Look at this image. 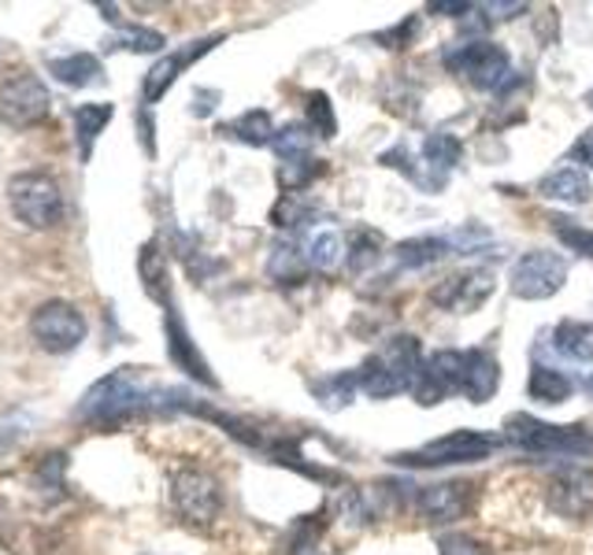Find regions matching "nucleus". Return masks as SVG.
<instances>
[{
	"label": "nucleus",
	"mask_w": 593,
	"mask_h": 555,
	"mask_svg": "<svg viewBox=\"0 0 593 555\" xmlns=\"http://www.w3.org/2000/svg\"><path fill=\"white\" fill-rule=\"evenodd\" d=\"M138 274H141V285H145L149 300H157V304H160L163 311L174 307V304H171V271H168V255H163L160 241L141 244Z\"/></svg>",
	"instance_id": "obj_19"
},
{
	"label": "nucleus",
	"mask_w": 593,
	"mask_h": 555,
	"mask_svg": "<svg viewBox=\"0 0 593 555\" xmlns=\"http://www.w3.org/2000/svg\"><path fill=\"white\" fill-rule=\"evenodd\" d=\"M415 27H420V16H412V19H404L398 30H390V33H382L386 41H393L390 49H409V41H412V33Z\"/></svg>",
	"instance_id": "obj_42"
},
{
	"label": "nucleus",
	"mask_w": 593,
	"mask_h": 555,
	"mask_svg": "<svg viewBox=\"0 0 593 555\" xmlns=\"http://www.w3.org/2000/svg\"><path fill=\"white\" fill-rule=\"evenodd\" d=\"M501 437L482 430H453L445 437H434L420 444V448L398 452L393 455V466H468V463H482L497 452Z\"/></svg>",
	"instance_id": "obj_4"
},
{
	"label": "nucleus",
	"mask_w": 593,
	"mask_h": 555,
	"mask_svg": "<svg viewBox=\"0 0 593 555\" xmlns=\"http://www.w3.org/2000/svg\"><path fill=\"white\" fill-rule=\"evenodd\" d=\"M445 67L453 74H464L479 93H497L512 82V56L493 41H464L445 52Z\"/></svg>",
	"instance_id": "obj_7"
},
{
	"label": "nucleus",
	"mask_w": 593,
	"mask_h": 555,
	"mask_svg": "<svg viewBox=\"0 0 593 555\" xmlns=\"http://www.w3.org/2000/svg\"><path fill=\"white\" fill-rule=\"evenodd\" d=\"M8 204L30 230H52L63 219V189L46 171H23L8 182Z\"/></svg>",
	"instance_id": "obj_5"
},
{
	"label": "nucleus",
	"mask_w": 593,
	"mask_h": 555,
	"mask_svg": "<svg viewBox=\"0 0 593 555\" xmlns=\"http://www.w3.org/2000/svg\"><path fill=\"white\" fill-rule=\"evenodd\" d=\"M227 138H234L241 144H252V149H260V144H271L274 141V122L263 108H252L245 115H238L234 122H227L223 127Z\"/></svg>",
	"instance_id": "obj_27"
},
{
	"label": "nucleus",
	"mask_w": 593,
	"mask_h": 555,
	"mask_svg": "<svg viewBox=\"0 0 593 555\" xmlns=\"http://www.w3.org/2000/svg\"><path fill=\"white\" fill-rule=\"evenodd\" d=\"M567 282V260L560 252L531 249L512 263L509 289L515 300H549Z\"/></svg>",
	"instance_id": "obj_8"
},
{
	"label": "nucleus",
	"mask_w": 593,
	"mask_h": 555,
	"mask_svg": "<svg viewBox=\"0 0 593 555\" xmlns=\"http://www.w3.org/2000/svg\"><path fill=\"white\" fill-rule=\"evenodd\" d=\"M149 555H152V552H149Z\"/></svg>",
	"instance_id": "obj_46"
},
{
	"label": "nucleus",
	"mask_w": 593,
	"mask_h": 555,
	"mask_svg": "<svg viewBox=\"0 0 593 555\" xmlns=\"http://www.w3.org/2000/svg\"><path fill=\"white\" fill-rule=\"evenodd\" d=\"M464 366H468V352H460V349H438L426 355L420 382L412 389L415 404L438 407L449 393H460V389H464Z\"/></svg>",
	"instance_id": "obj_13"
},
{
	"label": "nucleus",
	"mask_w": 593,
	"mask_h": 555,
	"mask_svg": "<svg viewBox=\"0 0 593 555\" xmlns=\"http://www.w3.org/2000/svg\"><path fill=\"white\" fill-rule=\"evenodd\" d=\"M30 333H34L38 349H46L52 355H68L86 341V315L68 300H49L30 315Z\"/></svg>",
	"instance_id": "obj_9"
},
{
	"label": "nucleus",
	"mask_w": 593,
	"mask_h": 555,
	"mask_svg": "<svg viewBox=\"0 0 593 555\" xmlns=\"http://www.w3.org/2000/svg\"><path fill=\"white\" fill-rule=\"evenodd\" d=\"M360 393V382H356V371H338V374H326L320 382H312V396L320 400L326 411H342L349 407V400Z\"/></svg>",
	"instance_id": "obj_28"
},
{
	"label": "nucleus",
	"mask_w": 593,
	"mask_h": 555,
	"mask_svg": "<svg viewBox=\"0 0 593 555\" xmlns=\"http://www.w3.org/2000/svg\"><path fill=\"white\" fill-rule=\"evenodd\" d=\"M537 196L553 200V204L579 208L593 196V182L586 171H579L575 163H567V167H556L553 174H545L542 182H537Z\"/></svg>",
	"instance_id": "obj_18"
},
{
	"label": "nucleus",
	"mask_w": 593,
	"mask_h": 555,
	"mask_svg": "<svg viewBox=\"0 0 593 555\" xmlns=\"http://www.w3.org/2000/svg\"><path fill=\"white\" fill-rule=\"evenodd\" d=\"M49 108H52L49 85L41 82L38 74L23 71L0 85V119H4L8 127H16V130L38 127V122L49 115Z\"/></svg>",
	"instance_id": "obj_11"
},
{
	"label": "nucleus",
	"mask_w": 593,
	"mask_h": 555,
	"mask_svg": "<svg viewBox=\"0 0 593 555\" xmlns=\"http://www.w3.org/2000/svg\"><path fill=\"white\" fill-rule=\"evenodd\" d=\"M312 138H315V133L309 130V122H285L282 130H274L271 149L282 155V163L285 160H309Z\"/></svg>",
	"instance_id": "obj_32"
},
{
	"label": "nucleus",
	"mask_w": 593,
	"mask_h": 555,
	"mask_svg": "<svg viewBox=\"0 0 593 555\" xmlns=\"http://www.w3.org/2000/svg\"><path fill=\"white\" fill-rule=\"evenodd\" d=\"M304 255H309V263L315 266V271H323V274L338 271V266L345 263V241H342V233H338V230L312 233V241H309V249H304Z\"/></svg>",
	"instance_id": "obj_30"
},
{
	"label": "nucleus",
	"mask_w": 593,
	"mask_h": 555,
	"mask_svg": "<svg viewBox=\"0 0 593 555\" xmlns=\"http://www.w3.org/2000/svg\"><path fill=\"white\" fill-rule=\"evenodd\" d=\"M115 108L108 104V100H97V104H82L74 111V144H79V160L90 163L93 160V149L97 141H101L104 127L112 122Z\"/></svg>",
	"instance_id": "obj_20"
},
{
	"label": "nucleus",
	"mask_w": 593,
	"mask_h": 555,
	"mask_svg": "<svg viewBox=\"0 0 593 555\" xmlns=\"http://www.w3.org/2000/svg\"><path fill=\"white\" fill-rule=\"evenodd\" d=\"M304 122H309V130L315 133V138L334 141L338 138V115H334L331 97L320 93V89L304 97Z\"/></svg>",
	"instance_id": "obj_33"
},
{
	"label": "nucleus",
	"mask_w": 593,
	"mask_h": 555,
	"mask_svg": "<svg viewBox=\"0 0 593 555\" xmlns=\"http://www.w3.org/2000/svg\"><path fill=\"white\" fill-rule=\"evenodd\" d=\"M334 511L349 522V526H368V522L375 518V507H371V500L360 493V488H353V485H349L345 493L334 500Z\"/></svg>",
	"instance_id": "obj_37"
},
{
	"label": "nucleus",
	"mask_w": 593,
	"mask_h": 555,
	"mask_svg": "<svg viewBox=\"0 0 593 555\" xmlns=\"http://www.w3.org/2000/svg\"><path fill=\"white\" fill-rule=\"evenodd\" d=\"M501 389V363L490 349H468V366H464V393L471 404H490Z\"/></svg>",
	"instance_id": "obj_17"
},
{
	"label": "nucleus",
	"mask_w": 593,
	"mask_h": 555,
	"mask_svg": "<svg viewBox=\"0 0 593 555\" xmlns=\"http://www.w3.org/2000/svg\"><path fill=\"white\" fill-rule=\"evenodd\" d=\"M163 333H168V355H171V363L179 366V371H185L193 377V382H201L208 389H219V377L215 371L208 366L204 360V352L197 349V341H193V333L190 326L182 322V315L174 307L163 311Z\"/></svg>",
	"instance_id": "obj_16"
},
{
	"label": "nucleus",
	"mask_w": 593,
	"mask_h": 555,
	"mask_svg": "<svg viewBox=\"0 0 593 555\" xmlns=\"http://www.w3.org/2000/svg\"><path fill=\"white\" fill-rule=\"evenodd\" d=\"M404 488H412V485H404V482H375L371 485V493L368 500L375 504V515H390V511H401L404 504Z\"/></svg>",
	"instance_id": "obj_38"
},
{
	"label": "nucleus",
	"mask_w": 593,
	"mask_h": 555,
	"mask_svg": "<svg viewBox=\"0 0 593 555\" xmlns=\"http://www.w3.org/2000/svg\"><path fill=\"white\" fill-rule=\"evenodd\" d=\"M312 263L293 241H274L268 252V278L274 285H301L309 278Z\"/></svg>",
	"instance_id": "obj_21"
},
{
	"label": "nucleus",
	"mask_w": 593,
	"mask_h": 555,
	"mask_svg": "<svg viewBox=\"0 0 593 555\" xmlns=\"http://www.w3.org/2000/svg\"><path fill=\"white\" fill-rule=\"evenodd\" d=\"M379 163H382V167H393V171H401L404 178H412L415 185H423V189H426V178L412 167L415 160L409 155V149H404V144H393V149H386V152L379 155Z\"/></svg>",
	"instance_id": "obj_40"
},
{
	"label": "nucleus",
	"mask_w": 593,
	"mask_h": 555,
	"mask_svg": "<svg viewBox=\"0 0 593 555\" xmlns=\"http://www.w3.org/2000/svg\"><path fill=\"white\" fill-rule=\"evenodd\" d=\"M138 130H141V149H145L149 155H157V141H152V115H149V111H141V115H138Z\"/></svg>",
	"instance_id": "obj_43"
},
{
	"label": "nucleus",
	"mask_w": 593,
	"mask_h": 555,
	"mask_svg": "<svg viewBox=\"0 0 593 555\" xmlns=\"http://www.w3.org/2000/svg\"><path fill=\"white\" fill-rule=\"evenodd\" d=\"M423 160H426V167H434L438 178H445L460 160H464V141H460L456 133H449V130L426 133V141H423Z\"/></svg>",
	"instance_id": "obj_26"
},
{
	"label": "nucleus",
	"mask_w": 593,
	"mask_h": 555,
	"mask_svg": "<svg viewBox=\"0 0 593 555\" xmlns=\"http://www.w3.org/2000/svg\"><path fill=\"white\" fill-rule=\"evenodd\" d=\"M493 285H497L493 282V271H486V266H468V271L449 274L431 289V304L468 315V311L482 307L493 296Z\"/></svg>",
	"instance_id": "obj_14"
},
{
	"label": "nucleus",
	"mask_w": 593,
	"mask_h": 555,
	"mask_svg": "<svg viewBox=\"0 0 593 555\" xmlns=\"http://www.w3.org/2000/svg\"><path fill=\"white\" fill-rule=\"evenodd\" d=\"M382 255H386V238H382L379 230H353V238H349L345 244V263H349V271L353 274H364L371 271Z\"/></svg>",
	"instance_id": "obj_25"
},
{
	"label": "nucleus",
	"mask_w": 593,
	"mask_h": 555,
	"mask_svg": "<svg viewBox=\"0 0 593 555\" xmlns=\"http://www.w3.org/2000/svg\"><path fill=\"white\" fill-rule=\"evenodd\" d=\"M526 393L537 404H564V400L575 396V377L564 374L560 366H549V363H534L531 377H526Z\"/></svg>",
	"instance_id": "obj_22"
},
{
	"label": "nucleus",
	"mask_w": 593,
	"mask_h": 555,
	"mask_svg": "<svg viewBox=\"0 0 593 555\" xmlns=\"http://www.w3.org/2000/svg\"><path fill=\"white\" fill-rule=\"evenodd\" d=\"M323 174V160H285L279 163V185H282V193H304L315 178Z\"/></svg>",
	"instance_id": "obj_35"
},
{
	"label": "nucleus",
	"mask_w": 593,
	"mask_h": 555,
	"mask_svg": "<svg viewBox=\"0 0 593 555\" xmlns=\"http://www.w3.org/2000/svg\"><path fill=\"white\" fill-rule=\"evenodd\" d=\"M49 71L57 74V82L79 89V85L101 82V78H104V63L97 60L93 52H74V56H60V60H52Z\"/></svg>",
	"instance_id": "obj_24"
},
{
	"label": "nucleus",
	"mask_w": 593,
	"mask_h": 555,
	"mask_svg": "<svg viewBox=\"0 0 593 555\" xmlns=\"http://www.w3.org/2000/svg\"><path fill=\"white\" fill-rule=\"evenodd\" d=\"M586 104L593 108V89H590V93H586Z\"/></svg>",
	"instance_id": "obj_45"
},
{
	"label": "nucleus",
	"mask_w": 593,
	"mask_h": 555,
	"mask_svg": "<svg viewBox=\"0 0 593 555\" xmlns=\"http://www.w3.org/2000/svg\"><path fill=\"white\" fill-rule=\"evenodd\" d=\"M449 252H453V244L445 238H409L393 249V260L401 266H431L438 260H445Z\"/></svg>",
	"instance_id": "obj_29"
},
{
	"label": "nucleus",
	"mask_w": 593,
	"mask_h": 555,
	"mask_svg": "<svg viewBox=\"0 0 593 555\" xmlns=\"http://www.w3.org/2000/svg\"><path fill=\"white\" fill-rule=\"evenodd\" d=\"M227 33H212V38H197L190 44H179L174 52H168L163 60H157L149 67L145 74V85H141V97H145V104H157V100L168 93V89L179 82V74L185 71V67H193L201 56H208L215 49V44H223Z\"/></svg>",
	"instance_id": "obj_15"
},
{
	"label": "nucleus",
	"mask_w": 593,
	"mask_h": 555,
	"mask_svg": "<svg viewBox=\"0 0 593 555\" xmlns=\"http://www.w3.org/2000/svg\"><path fill=\"white\" fill-rule=\"evenodd\" d=\"M438 555H490V548L471 533H442L438 537Z\"/></svg>",
	"instance_id": "obj_39"
},
{
	"label": "nucleus",
	"mask_w": 593,
	"mask_h": 555,
	"mask_svg": "<svg viewBox=\"0 0 593 555\" xmlns=\"http://www.w3.org/2000/svg\"><path fill=\"white\" fill-rule=\"evenodd\" d=\"M171 507L185 526L208 529L223 515V485L208 471L182 466V471L171 477Z\"/></svg>",
	"instance_id": "obj_6"
},
{
	"label": "nucleus",
	"mask_w": 593,
	"mask_h": 555,
	"mask_svg": "<svg viewBox=\"0 0 593 555\" xmlns=\"http://www.w3.org/2000/svg\"><path fill=\"white\" fill-rule=\"evenodd\" d=\"M163 33L149 27H119V33L108 41V49H127V52H163Z\"/></svg>",
	"instance_id": "obj_36"
},
{
	"label": "nucleus",
	"mask_w": 593,
	"mask_h": 555,
	"mask_svg": "<svg viewBox=\"0 0 593 555\" xmlns=\"http://www.w3.org/2000/svg\"><path fill=\"white\" fill-rule=\"evenodd\" d=\"M545 507L556 518L586 522L593 518V466L564 463L545 482Z\"/></svg>",
	"instance_id": "obj_10"
},
{
	"label": "nucleus",
	"mask_w": 593,
	"mask_h": 555,
	"mask_svg": "<svg viewBox=\"0 0 593 555\" xmlns=\"http://www.w3.org/2000/svg\"><path fill=\"white\" fill-rule=\"evenodd\" d=\"M423 344L412 333H393L382 344V352H375L364 366H356V382L360 393L371 400H390L401 393H412L415 382L423 374Z\"/></svg>",
	"instance_id": "obj_2"
},
{
	"label": "nucleus",
	"mask_w": 593,
	"mask_h": 555,
	"mask_svg": "<svg viewBox=\"0 0 593 555\" xmlns=\"http://www.w3.org/2000/svg\"><path fill=\"white\" fill-rule=\"evenodd\" d=\"M582 389H586V396L593 400V371H590V377H586V382H582Z\"/></svg>",
	"instance_id": "obj_44"
},
{
	"label": "nucleus",
	"mask_w": 593,
	"mask_h": 555,
	"mask_svg": "<svg viewBox=\"0 0 593 555\" xmlns=\"http://www.w3.org/2000/svg\"><path fill=\"white\" fill-rule=\"evenodd\" d=\"M504 441L531 455H571V460H590L593 455L590 426H582V422H575V426L545 422L537 415H526V411H515V415L504 418Z\"/></svg>",
	"instance_id": "obj_3"
},
{
	"label": "nucleus",
	"mask_w": 593,
	"mask_h": 555,
	"mask_svg": "<svg viewBox=\"0 0 593 555\" xmlns=\"http://www.w3.org/2000/svg\"><path fill=\"white\" fill-rule=\"evenodd\" d=\"M553 349L575 363H593V322H582V319L556 322Z\"/></svg>",
	"instance_id": "obj_23"
},
{
	"label": "nucleus",
	"mask_w": 593,
	"mask_h": 555,
	"mask_svg": "<svg viewBox=\"0 0 593 555\" xmlns=\"http://www.w3.org/2000/svg\"><path fill=\"white\" fill-rule=\"evenodd\" d=\"M157 400H160V389H145L138 377V366H123V371L104 374L101 382L86 389L79 418L90 422V426L115 430L130 418L157 411Z\"/></svg>",
	"instance_id": "obj_1"
},
{
	"label": "nucleus",
	"mask_w": 593,
	"mask_h": 555,
	"mask_svg": "<svg viewBox=\"0 0 593 555\" xmlns=\"http://www.w3.org/2000/svg\"><path fill=\"white\" fill-rule=\"evenodd\" d=\"M571 160H575L579 171H593V130H586L575 144H571Z\"/></svg>",
	"instance_id": "obj_41"
},
{
	"label": "nucleus",
	"mask_w": 593,
	"mask_h": 555,
	"mask_svg": "<svg viewBox=\"0 0 593 555\" xmlns=\"http://www.w3.org/2000/svg\"><path fill=\"white\" fill-rule=\"evenodd\" d=\"M475 488L479 485L468 482V477L423 485L420 493H415V515H420L426 526H453V522L471 515V507H475Z\"/></svg>",
	"instance_id": "obj_12"
},
{
	"label": "nucleus",
	"mask_w": 593,
	"mask_h": 555,
	"mask_svg": "<svg viewBox=\"0 0 593 555\" xmlns=\"http://www.w3.org/2000/svg\"><path fill=\"white\" fill-rule=\"evenodd\" d=\"M315 204H309L301 193H282L279 196V204L271 208V226H279V230H304V226H312L315 222Z\"/></svg>",
	"instance_id": "obj_31"
},
{
	"label": "nucleus",
	"mask_w": 593,
	"mask_h": 555,
	"mask_svg": "<svg viewBox=\"0 0 593 555\" xmlns=\"http://www.w3.org/2000/svg\"><path fill=\"white\" fill-rule=\"evenodd\" d=\"M549 230L556 233V241L571 249L582 260H593V230L590 226H579V222H571L564 215H549Z\"/></svg>",
	"instance_id": "obj_34"
}]
</instances>
